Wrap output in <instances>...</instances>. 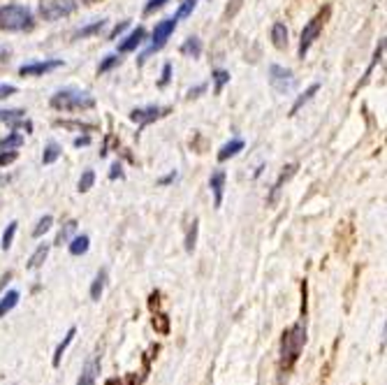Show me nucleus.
<instances>
[{"instance_id":"1","label":"nucleus","mask_w":387,"mask_h":385,"mask_svg":"<svg viewBox=\"0 0 387 385\" xmlns=\"http://www.w3.org/2000/svg\"><path fill=\"white\" fill-rule=\"evenodd\" d=\"M33 28V14L24 5H3L0 7V31L24 33Z\"/></svg>"},{"instance_id":"2","label":"nucleus","mask_w":387,"mask_h":385,"mask_svg":"<svg viewBox=\"0 0 387 385\" xmlns=\"http://www.w3.org/2000/svg\"><path fill=\"white\" fill-rule=\"evenodd\" d=\"M51 107L58 112H82V110L96 107V98L86 91L63 89V91H58L56 96H51Z\"/></svg>"},{"instance_id":"3","label":"nucleus","mask_w":387,"mask_h":385,"mask_svg":"<svg viewBox=\"0 0 387 385\" xmlns=\"http://www.w3.org/2000/svg\"><path fill=\"white\" fill-rule=\"evenodd\" d=\"M306 344V325L299 321L295 323L288 332H283V344H281V355H283V367L290 369L297 362L299 353Z\"/></svg>"},{"instance_id":"4","label":"nucleus","mask_w":387,"mask_h":385,"mask_svg":"<svg viewBox=\"0 0 387 385\" xmlns=\"http://www.w3.org/2000/svg\"><path fill=\"white\" fill-rule=\"evenodd\" d=\"M330 17V10H323V12H318L316 17H313L309 24L304 26V31H302V40H299V58H304L306 54H309V49L313 42L318 40V35L320 31H323V24H325V19Z\"/></svg>"},{"instance_id":"5","label":"nucleus","mask_w":387,"mask_h":385,"mask_svg":"<svg viewBox=\"0 0 387 385\" xmlns=\"http://www.w3.org/2000/svg\"><path fill=\"white\" fill-rule=\"evenodd\" d=\"M77 10L75 0H40V14L45 21H58Z\"/></svg>"},{"instance_id":"6","label":"nucleus","mask_w":387,"mask_h":385,"mask_svg":"<svg viewBox=\"0 0 387 385\" xmlns=\"http://www.w3.org/2000/svg\"><path fill=\"white\" fill-rule=\"evenodd\" d=\"M269 84H272V89L276 93L286 96V93H290L297 86V79H295V75H292V70L274 63V65H269Z\"/></svg>"},{"instance_id":"7","label":"nucleus","mask_w":387,"mask_h":385,"mask_svg":"<svg viewBox=\"0 0 387 385\" xmlns=\"http://www.w3.org/2000/svg\"><path fill=\"white\" fill-rule=\"evenodd\" d=\"M177 24H179V21L172 17V19H163V21H160V24H158L156 28H153V40H151V47L146 49V52L142 54L140 63H144L146 58H149L153 52H158V49H163V47H165V42L170 40V35L174 33V28H177Z\"/></svg>"},{"instance_id":"8","label":"nucleus","mask_w":387,"mask_h":385,"mask_svg":"<svg viewBox=\"0 0 387 385\" xmlns=\"http://www.w3.org/2000/svg\"><path fill=\"white\" fill-rule=\"evenodd\" d=\"M63 65L61 58H54V61H40V63H28V65H21L19 68V75L21 77H40V75H47V72H54Z\"/></svg>"},{"instance_id":"9","label":"nucleus","mask_w":387,"mask_h":385,"mask_svg":"<svg viewBox=\"0 0 387 385\" xmlns=\"http://www.w3.org/2000/svg\"><path fill=\"white\" fill-rule=\"evenodd\" d=\"M165 112L167 110H163V107L149 105V107H140V110H133V112H130V119H133L140 128H144V126H149V123L158 121Z\"/></svg>"},{"instance_id":"10","label":"nucleus","mask_w":387,"mask_h":385,"mask_svg":"<svg viewBox=\"0 0 387 385\" xmlns=\"http://www.w3.org/2000/svg\"><path fill=\"white\" fill-rule=\"evenodd\" d=\"M209 188H211V193H214V205L221 207L223 205V191H225V172L223 170H216L214 174H211Z\"/></svg>"},{"instance_id":"11","label":"nucleus","mask_w":387,"mask_h":385,"mask_svg":"<svg viewBox=\"0 0 387 385\" xmlns=\"http://www.w3.org/2000/svg\"><path fill=\"white\" fill-rule=\"evenodd\" d=\"M144 38H146V31L140 26L137 31H133L126 40L121 42V45H119V54H130V52H135V49L144 42Z\"/></svg>"},{"instance_id":"12","label":"nucleus","mask_w":387,"mask_h":385,"mask_svg":"<svg viewBox=\"0 0 387 385\" xmlns=\"http://www.w3.org/2000/svg\"><path fill=\"white\" fill-rule=\"evenodd\" d=\"M21 293L19 290H7V293L0 297V318H5L10 311H14V307L19 304Z\"/></svg>"},{"instance_id":"13","label":"nucleus","mask_w":387,"mask_h":385,"mask_svg":"<svg viewBox=\"0 0 387 385\" xmlns=\"http://www.w3.org/2000/svg\"><path fill=\"white\" fill-rule=\"evenodd\" d=\"M75 337H77V328H70V330H68V334H65V339L56 346V353H54V360H51V365H54V367H61L63 353L70 348V344H72V341H75Z\"/></svg>"},{"instance_id":"14","label":"nucleus","mask_w":387,"mask_h":385,"mask_svg":"<svg viewBox=\"0 0 387 385\" xmlns=\"http://www.w3.org/2000/svg\"><path fill=\"white\" fill-rule=\"evenodd\" d=\"M295 172H297V165H290V167H286V172L281 174V177H279V181H276V184H274V188H272V193H269V200H267L269 205H274V202L279 200V193H281L283 184H286L288 179H292V177H295Z\"/></svg>"},{"instance_id":"15","label":"nucleus","mask_w":387,"mask_h":385,"mask_svg":"<svg viewBox=\"0 0 387 385\" xmlns=\"http://www.w3.org/2000/svg\"><path fill=\"white\" fill-rule=\"evenodd\" d=\"M244 140H232V142H228L225 147L218 151V163H225V161H230V158H235L239 151H244Z\"/></svg>"},{"instance_id":"16","label":"nucleus","mask_w":387,"mask_h":385,"mask_svg":"<svg viewBox=\"0 0 387 385\" xmlns=\"http://www.w3.org/2000/svg\"><path fill=\"white\" fill-rule=\"evenodd\" d=\"M272 42L276 49H286L288 47V28L286 24H281V21H276L272 26Z\"/></svg>"},{"instance_id":"17","label":"nucleus","mask_w":387,"mask_h":385,"mask_svg":"<svg viewBox=\"0 0 387 385\" xmlns=\"http://www.w3.org/2000/svg\"><path fill=\"white\" fill-rule=\"evenodd\" d=\"M47 256H49V244H40L31 256V260H28V270H38V267H42Z\"/></svg>"},{"instance_id":"18","label":"nucleus","mask_w":387,"mask_h":385,"mask_svg":"<svg viewBox=\"0 0 387 385\" xmlns=\"http://www.w3.org/2000/svg\"><path fill=\"white\" fill-rule=\"evenodd\" d=\"M318 91H320V84H311L309 89H306V91L302 93V96L297 98V103L292 105V110H290V116H295V114H297L299 110H302V107H304L306 103H309V100H311L313 96H316Z\"/></svg>"},{"instance_id":"19","label":"nucleus","mask_w":387,"mask_h":385,"mask_svg":"<svg viewBox=\"0 0 387 385\" xmlns=\"http://www.w3.org/2000/svg\"><path fill=\"white\" fill-rule=\"evenodd\" d=\"M89 246H91V239L89 235H82V237H75L72 242L68 244V249L72 256H84L86 251H89Z\"/></svg>"},{"instance_id":"20","label":"nucleus","mask_w":387,"mask_h":385,"mask_svg":"<svg viewBox=\"0 0 387 385\" xmlns=\"http://www.w3.org/2000/svg\"><path fill=\"white\" fill-rule=\"evenodd\" d=\"M181 54L188 56V58H200V54H202L200 38H188L184 45H181Z\"/></svg>"},{"instance_id":"21","label":"nucleus","mask_w":387,"mask_h":385,"mask_svg":"<svg viewBox=\"0 0 387 385\" xmlns=\"http://www.w3.org/2000/svg\"><path fill=\"white\" fill-rule=\"evenodd\" d=\"M21 144H24V137H21L19 133H10L0 140V151H17Z\"/></svg>"},{"instance_id":"22","label":"nucleus","mask_w":387,"mask_h":385,"mask_svg":"<svg viewBox=\"0 0 387 385\" xmlns=\"http://www.w3.org/2000/svg\"><path fill=\"white\" fill-rule=\"evenodd\" d=\"M105 283H107V272L105 270H100L98 276L93 279V286H91V300H100L102 297V290H105Z\"/></svg>"},{"instance_id":"23","label":"nucleus","mask_w":387,"mask_h":385,"mask_svg":"<svg viewBox=\"0 0 387 385\" xmlns=\"http://www.w3.org/2000/svg\"><path fill=\"white\" fill-rule=\"evenodd\" d=\"M61 147H58L56 142H49L47 147H45V154H42V165H51V163H56L58 158H61Z\"/></svg>"},{"instance_id":"24","label":"nucleus","mask_w":387,"mask_h":385,"mask_svg":"<svg viewBox=\"0 0 387 385\" xmlns=\"http://www.w3.org/2000/svg\"><path fill=\"white\" fill-rule=\"evenodd\" d=\"M96 369H98L96 362H89V365L84 367L82 376H79L77 385H96Z\"/></svg>"},{"instance_id":"25","label":"nucleus","mask_w":387,"mask_h":385,"mask_svg":"<svg viewBox=\"0 0 387 385\" xmlns=\"http://www.w3.org/2000/svg\"><path fill=\"white\" fill-rule=\"evenodd\" d=\"M105 24H107L105 19H100V21H93L91 26L82 28V31H79V33L75 35V38H77V40H86V38H89V35H96V33H100L102 28H105Z\"/></svg>"},{"instance_id":"26","label":"nucleus","mask_w":387,"mask_h":385,"mask_svg":"<svg viewBox=\"0 0 387 385\" xmlns=\"http://www.w3.org/2000/svg\"><path fill=\"white\" fill-rule=\"evenodd\" d=\"M230 82V72L228 70H214V93H223V86Z\"/></svg>"},{"instance_id":"27","label":"nucleus","mask_w":387,"mask_h":385,"mask_svg":"<svg viewBox=\"0 0 387 385\" xmlns=\"http://www.w3.org/2000/svg\"><path fill=\"white\" fill-rule=\"evenodd\" d=\"M93 184H96V172H93V170H86V172L82 174V179H79V188H77V191H79V193L91 191Z\"/></svg>"},{"instance_id":"28","label":"nucleus","mask_w":387,"mask_h":385,"mask_svg":"<svg viewBox=\"0 0 387 385\" xmlns=\"http://www.w3.org/2000/svg\"><path fill=\"white\" fill-rule=\"evenodd\" d=\"M197 228H200V221L193 219L191 228H188V235H186V251L193 253L195 251V242H197Z\"/></svg>"},{"instance_id":"29","label":"nucleus","mask_w":387,"mask_h":385,"mask_svg":"<svg viewBox=\"0 0 387 385\" xmlns=\"http://www.w3.org/2000/svg\"><path fill=\"white\" fill-rule=\"evenodd\" d=\"M17 221H12L10 225H7V230L3 232V242H0V246H3V251H7L14 242V235H17Z\"/></svg>"},{"instance_id":"30","label":"nucleus","mask_w":387,"mask_h":385,"mask_svg":"<svg viewBox=\"0 0 387 385\" xmlns=\"http://www.w3.org/2000/svg\"><path fill=\"white\" fill-rule=\"evenodd\" d=\"M51 225H54V219L51 216H42V219L38 221V225H35V230H33V237L35 239H40L45 232H49L51 230Z\"/></svg>"},{"instance_id":"31","label":"nucleus","mask_w":387,"mask_h":385,"mask_svg":"<svg viewBox=\"0 0 387 385\" xmlns=\"http://www.w3.org/2000/svg\"><path fill=\"white\" fill-rule=\"evenodd\" d=\"M77 230V221H70V223H65V228L58 232V237H56V244H65L70 239L72 232Z\"/></svg>"},{"instance_id":"32","label":"nucleus","mask_w":387,"mask_h":385,"mask_svg":"<svg viewBox=\"0 0 387 385\" xmlns=\"http://www.w3.org/2000/svg\"><path fill=\"white\" fill-rule=\"evenodd\" d=\"M195 5H197V0H184V3H181V7H179V12L174 14V19H177V21L186 19L188 14H191V12L195 10Z\"/></svg>"},{"instance_id":"33","label":"nucleus","mask_w":387,"mask_h":385,"mask_svg":"<svg viewBox=\"0 0 387 385\" xmlns=\"http://www.w3.org/2000/svg\"><path fill=\"white\" fill-rule=\"evenodd\" d=\"M121 63V58H119V54H112V56H107L105 61L100 63V68H98V72L100 75H105V72H109L114 68V65H119Z\"/></svg>"},{"instance_id":"34","label":"nucleus","mask_w":387,"mask_h":385,"mask_svg":"<svg viewBox=\"0 0 387 385\" xmlns=\"http://www.w3.org/2000/svg\"><path fill=\"white\" fill-rule=\"evenodd\" d=\"M21 116H24V110H0V123H10Z\"/></svg>"},{"instance_id":"35","label":"nucleus","mask_w":387,"mask_h":385,"mask_svg":"<svg viewBox=\"0 0 387 385\" xmlns=\"http://www.w3.org/2000/svg\"><path fill=\"white\" fill-rule=\"evenodd\" d=\"M167 3H172V0H149V3H146V7H144V14L149 17V14H153L156 10H160V7H165Z\"/></svg>"},{"instance_id":"36","label":"nucleus","mask_w":387,"mask_h":385,"mask_svg":"<svg viewBox=\"0 0 387 385\" xmlns=\"http://www.w3.org/2000/svg\"><path fill=\"white\" fill-rule=\"evenodd\" d=\"M17 161V151H0V167Z\"/></svg>"},{"instance_id":"37","label":"nucleus","mask_w":387,"mask_h":385,"mask_svg":"<svg viewBox=\"0 0 387 385\" xmlns=\"http://www.w3.org/2000/svg\"><path fill=\"white\" fill-rule=\"evenodd\" d=\"M172 79V63H165L163 65V77H160V84L158 86H167Z\"/></svg>"},{"instance_id":"38","label":"nucleus","mask_w":387,"mask_h":385,"mask_svg":"<svg viewBox=\"0 0 387 385\" xmlns=\"http://www.w3.org/2000/svg\"><path fill=\"white\" fill-rule=\"evenodd\" d=\"M128 26H130V21H121V24H116V26H114V31L109 33V40H116L123 31H126Z\"/></svg>"},{"instance_id":"39","label":"nucleus","mask_w":387,"mask_h":385,"mask_svg":"<svg viewBox=\"0 0 387 385\" xmlns=\"http://www.w3.org/2000/svg\"><path fill=\"white\" fill-rule=\"evenodd\" d=\"M17 93V86H12V84H0V100L3 98H10Z\"/></svg>"},{"instance_id":"40","label":"nucleus","mask_w":387,"mask_h":385,"mask_svg":"<svg viewBox=\"0 0 387 385\" xmlns=\"http://www.w3.org/2000/svg\"><path fill=\"white\" fill-rule=\"evenodd\" d=\"M123 177V172H121V165L116 163V165H112V172H109V179H121Z\"/></svg>"},{"instance_id":"41","label":"nucleus","mask_w":387,"mask_h":385,"mask_svg":"<svg viewBox=\"0 0 387 385\" xmlns=\"http://www.w3.org/2000/svg\"><path fill=\"white\" fill-rule=\"evenodd\" d=\"M91 144V137H77L75 140V147L79 149V147H89Z\"/></svg>"},{"instance_id":"42","label":"nucleus","mask_w":387,"mask_h":385,"mask_svg":"<svg viewBox=\"0 0 387 385\" xmlns=\"http://www.w3.org/2000/svg\"><path fill=\"white\" fill-rule=\"evenodd\" d=\"M174 179H177V172H170V174H167L165 179H160V184H163V186H167V184H170V181H174Z\"/></svg>"},{"instance_id":"43","label":"nucleus","mask_w":387,"mask_h":385,"mask_svg":"<svg viewBox=\"0 0 387 385\" xmlns=\"http://www.w3.org/2000/svg\"><path fill=\"white\" fill-rule=\"evenodd\" d=\"M204 89H207V86H204V84H202V86H197V89H195V91H191V93H188V98H195V96H197V93H202Z\"/></svg>"},{"instance_id":"44","label":"nucleus","mask_w":387,"mask_h":385,"mask_svg":"<svg viewBox=\"0 0 387 385\" xmlns=\"http://www.w3.org/2000/svg\"><path fill=\"white\" fill-rule=\"evenodd\" d=\"M82 3H86V5H91V3H98V0H82Z\"/></svg>"}]
</instances>
